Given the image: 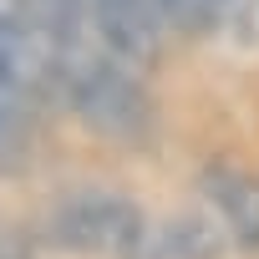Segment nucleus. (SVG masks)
<instances>
[{
    "mask_svg": "<svg viewBox=\"0 0 259 259\" xmlns=\"http://www.w3.org/2000/svg\"><path fill=\"white\" fill-rule=\"evenodd\" d=\"M51 87L66 92L71 112L92 127L97 138L143 143L148 127H153V97H148V87L138 81L133 61H122V56H112L107 46H97L92 31L61 56Z\"/></svg>",
    "mask_w": 259,
    "mask_h": 259,
    "instance_id": "1",
    "label": "nucleus"
},
{
    "mask_svg": "<svg viewBox=\"0 0 259 259\" xmlns=\"http://www.w3.org/2000/svg\"><path fill=\"white\" fill-rule=\"evenodd\" d=\"M143 208L117 193V188H71L51 203L46 213V234L56 249L71 254H92V259H127L138 229H143Z\"/></svg>",
    "mask_w": 259,
    "mask_h": 259,
    "instance_id": "2",
    "label": "nucleus"
},
{
    "mask_svg": "<svg viewBox=\"0 0 259 259\" xmlns=\"http://www.w3.org/2000/svg\"><path fill=\"white\" fill-rule=\"evenodd\" d=\"M51 81H56V61L31 26L26 0H0V92L31 102Z\"/></svg>",
    "mask_w": 259,
    "mask_h": 259,
    "instance_id": "3",
    "label": "nucleus"
},
{
    "mask_svg": "<svg viewBox=\"0 0 259 259\" xmlns=\"http://www.w3.org/2000/svg\"><path fill=\"white\" fill-rule=\"evenodd\" d=\"M87 31L122 61H148L163 31V0H87Z\"/></svg>",
    "mask_w": 259,
    "mask_h": 259,
    "instance_id": "4",
    "label": "nucleus"
},
{
    "mask_svg": "<svg viewBox=\"0 0 259 259\" xmlns=\"http://www.w3.org/2000/svg\"><path fill=\"white\" fill-rule=\"evenodd\" d=\"M203 198L213 203L224 234L239 249H259V173L234 168V163H208L203 168Z\"/></svg>",
    "mask_w": 259,
    "mask_h": 259,
    "instance_id": "5",
    "label": "nucleus"
},
{
    "mask_svg": "<svg viewBox=\"0 0 259 259\" xmlns=\"http://www.w3.org/2000/svg\"><path fill=\"white\" fill-rule=\"evenodd\" d=\"M224 239L203 213H168V219H143L127 259H219Z\"/></svg>",
    "mask_w": 259,
    "mask_h": 259,
    "instance_id": "6",
    "label": "nucleus"
},
{
    "mask_svg": "<svg viewBox=\"0 0 259 259\" xmlns=\"http://www.w3.org/2000/svg\"><path fill=\"white\" fill-rule=\"evenodd\" d=\"M31 163V117L26 97L0 92V173H21Z\"/></svg>",
    "mask_w": 259,
    "mask_h": 259,
    "instance_id": "7",
    "label": "nucleus"
},
{
    "mask_svg": "<svg viewBox=\"0 0 259 259\" xmlns=\"http://www.w3.org/2000/svg\"><path fill=\"white\" fill-rule=\"evenodd\" d=\"M244 11V0H163V21L183 31H213Z\"/></svg>",
    "mask_w": 259,
    "mask_h": 259,
    "instance_id": "8",
    "label": "nucleus"
}]
</instances>
